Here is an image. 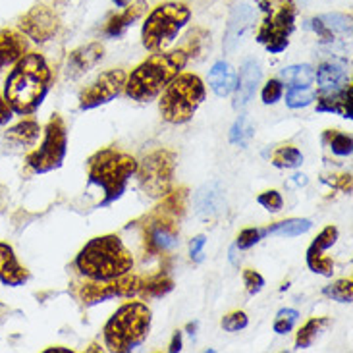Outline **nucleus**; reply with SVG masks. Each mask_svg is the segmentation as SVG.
I'll return each mask as SVG.
<instances>
[{"instance_id":"nucleus-1","label":"nucleus","mask_w":353,"mask_h":353,"mask_svg":"<svg viewBox=\"0 0 353 353\" xmlns=\"http://www.w3.org/2000/svg\"><path fill=\"white\" fill-rule=\"evenodd\" d=\"M52 83V72L39 52H28L14 64L4 83V99L12 112L29 116L37 112L47 99Z\"/></svg>"},{"instance_id":"nucleus-2","label":"nucleus","mask_w":353,"mask_h":353,"mask_svg":"<svg viewBox=\"0 0 353 353\" xmlns=\"http://www.w3.org/2000/svg\"><path fill=\"white\" fill-rule=\"evenodd\" d=\"M188 52L183 48L172 52H157L135 68L125 77V95L137 103H149L172 81L188 64Z\"/></svg>"},{"instance_id":"nucleus-3","label":"nucleus","mask_w":353,"mask_h":353,"mask_svg":"<svg viewBox=\"0 0 353 353\" xmlns=\"http://www.w3.org/2000/svg\"><path fill=\"white\" fill-rule=\"evenodd\" d=\"M76 267L85 278L110 280L134 268V255L128 251L122 239L108 234L85 243V248L77 253Z\"/></svg>"},{"instance_id":"nucleus-4","label":"nucleus","mask_w":353,"mask_h":353,"mask_svg":"<svg viewBox=\"0 0 353 353\" xmlns=\"http://www.w3.org/2000/svg\"><path fill=\"white\" fill-rule=\"evenodd\" d=\"M137 170V161L132 154L114 147L101 149L89 157L87 176L89 183L105 191V199L99 207H108L124 195L128 181Z\"/></svg>"},{"instance_id":"nucleus-5","label":"nucleus","mask_w":353,"mask_h":353,"mask_svg":"<svg viewBox=\"0 0 353 353\" xmlns=\"http://www.w3.org/2000/svg\"><path fill=\"white\" fill-rule=\"evenodd\" d=\"M151 319V309L141 301L124 303L103 328L106 347L116 353H130L137 350L149 336Z\"/></svg>"},{"instance_id":"nucleus-6","label":"nucleus","mask_w":353,"mask_h":353,"mask_svg":"<svg viewBox=\"0 0 353 353\" xmlns=\"http://www.w3.org/2000/svg\"><path fill=\"white\" fill-rule=\"evenodd\" d=\"M205 101V85L195 74H178L168 85L159 101V110L166 122L185 124L197 112Z\"/></svg>"},{"instance_id":"nucleus-7","label":"nucleus","mask_w":353,"mask_h":353,"mask_svg":"<svg viewBox=\"0 0 353 353\" xmlns=\"http://www.w3.org/2000/svg\"><path fill=\"white\" fill-rule=\"evenodd\" d=\"M191 10L185 2H164L147 16L141 29L143 47L151 52H163L172 45L181 29L190 23Z\"/></svg>"},{"instance_id":"nucleus-8","label":"nucleus","mask_w":353,"mask_h":353,"mask_svg":"<svg viewBox=\"0 0 353 353\" xmlns=\"http://www.w3.org/2000/svg\"><path fill=\"white\" fill-rule=\"evenodd\" d=\"M180 220V216H176L172 210L166 209L163 203L157 205L149 214H145L141 220L145 257L164 255L178 245Z\"/></svg>"},{"instance_id":"nucleus-9","label":"nucleus","mask_w":353,"mask_h":353,"mask_svg":"<svg viewBox=\"0 0 353 353\" xmlns=\"http://www.w3.org/2000/svg\"><path fill=\"white\" fill-rule=\"evenodd\" d=\"M68 153L66 122L60 114H54L45 125V137L33 153L28 154L26 163L37 174H47L62 166Z\"/></svg>"},{"instance_id":"nucleus-10","label":"nucleus","mask_w":353,"mask_h":353,"mask_svg":"<svg viewBox=\"0 0 353 353\" xmlns=\"http://www.w3.org/2000/svg\"><path fill=\"white\" fill-rule=\"evenodd\" d=\"M174 170H176V154L168 149H159L147 154L137 164V181L139 188L153 199H163L170 193L174 183Z\"/></svg>"},{"instance_id":"nucleus-11","label":"nucleus","mask_w":353,"mask_h":353,"mask_svg":"<svg viewBox=\"0 0 353 353\" xmlns=\"http://www.w3.org/2000/svg\"><path fill=\"white\" fill-rule=\"evenodd\" d=\"M265 12H267V18L259 28L257 41L261 45H265L270 54H278L286 50L290 35L296 29V4L294 0H284L280 2L276 12H272V4Z\"/></svg>"},{"instance_id":"nucleus-12","label":"nucleus","mask_w":353,"mask_h":353,"mask_svg":"<svg viewBox=\"0 0 353 353\" xmlns=\"http://www.w3.org/2000/svg\"><path fill=\"white\" fill-rule=\"evenodd\" d=\"M141 278L132 270L110 280H85L77 286L76 296L83 305H97L112 297H134L139 294Z\"/></svg>"},{"instance_id":"nucleus-13","label":"nucleus","mask_w":353,"mask_h":353,"mask_svg":"<svg viewBox=\"0 0 353 353\" xmlns=\"http://www.w3.org/2000/svg\"><path fill=\"white\" fill-rule=\"evenodd\" d=\"M125 72L122 68L106 70L89 87H85L79 95V108L81 110H91L97 106L106 105L114 101L116 97L124 91L125 85Z\"/></svg>"},{"instance_id":"nucleus-14","label":"nucleus","mask_w":353,"mask_h":353,"mask_svg":"<svg viewBox=\"0 0 353 353\" xmlns=\"http://www.w3.org/2000/svg\"><path fill=\"white\" fill-rule=\"evenodd\" d=\"M19 31L35 43H47L54 39L60 31V18L52 8L45 4H35L26 12L18 23Z\"/></svg>"},{"instance_id":"nucleus-15","label":"nucleus","mask_w":353,"mask_h":353,"mask_svg":"<svg viewBox=\"0 0 353 353\" xmlns=\"http://www.w3.org/2000/svg\"><path fill=\"white\" fill-rule=\"evenodd\" d=\"M261 66L255 60H245L239 68L238 79H236V101L234 108H245L251 103V99L255 97L257 85L261 83Z\"/></svg>"},{"instance_id":"nucleus-16","label":"nucleus","mask_w":353,"mask_h":353,"mask_svg":"<svg viewBox=\"0 0 353 353\" xmlns=\"http://www.w3.org/2000/svg\"><path fill=\"white\" fill-rule=\"evenodd\" d=\"M103 57H105V47L101 43H89V45L72 50L66 64L68 77L76 79V77L83 76L89 70H93L103 60Z\"/></svg>"},{"instance_id":"nucleus-17","label":"nucleus","mask_w":353,"mask_h":353,"mask_svg":"<svg viewBox=\"0 0 353 353\" xmlns=\"http://www.w3.org/2000/svg\"><path fill=\"white\" fill-rule=\"evenodd\" d=\"M195 209L201 219L210 220L216 219L222 214V210L226 209V197H224V190L220 188L219 181H210L205 183L197 195H195Z\"/></svg>"},{"instance_id":"nucleus-18","label":"nucleus","mask_w":353,"mask_h":353,"mask_svg":"<svg viewBox=\"0 0 353 353\" xmlns=\"http://www.w3.org/2000/svg\"><path fill=\"white\" fill-rule=\"evenodd\" d=\"M29 276V270L19 265L12 245L0 241V282L8 288H18L23 286Z\"/></svg>"},{"instance_id":"nucleus-19","label":"nucleus","mask_w":353,"mask_h":353,"mask_svg":"<svg viewBox=\"0 0 353 353\" xmlns=\"http://www.w3.org/2000/svg\"><path fill=\"white\" fill-rule=\"evenodd\" d=\"M315 77L319 81V87H321V93H334V91L350 83L347 64L340 62V60H330V62L321 64Z\"/></svg>"},{"instance_id":"nucleus-20","label":"nucleus","mask_w":353,"mask_h":353,"mask_svg":"<svg viewBox=\"0 0 353 353\" xmlns=\"http://www.w3.org/2000/svg\"><path fill=\"white\" fill-rule=\"evenodd\" d=\"M28 52V41L23 33L14 29H0V72L6 66L16 64Z\"/></svg>"},{"instance_id":"nucleus-21","label":"nucleus","mask_w":353,"mask_h":353,"mask_svg":"<svg viewBox=\"0 0 353 353\" xmlns=\"http://www.w3.org/2000/svg\"><path fill=\"white\" fill-rule=\"evenodd\" d=\"M352 81L338 89L334 93H321L316 97V110L319 112H334L342 118L352 120Z\"/></svg>"},{"instance_id":"nucleus-22","label":"nucleus","mask_w":353,"mask_h":353,"mask_svg":"<svg viewBox=\"0 0 353 353\" xmlns=\"http://www.w3.org/2000/svg\"><path fill=\"white\" fill-rule=\"evenodd\" d=\"M251 21H253V10L249 8L248 4L236 6L232 18H230L228 29H226V37H224V48L228 52H234L241 43V39L245 37L248 29L251 28Z\"/></svg>"},{"instance_id":"nucleus-23","label":"nucleus","mask_w":353,"mask_h":353,"mask_svg":"<svg viewBox=\"0 0 353 353\" xmlns=\"http://www.w3.org/2000/svg\"><path fill=\"white\" fill-rule=\"evenodd\" d=\"M145 12H147V2L145 0H135L134 4L128 6L122 14H116V16L108 19V23H106L105 28V35L106 37H120V35H124L125 29L132 28L135 21L143 16Z\"/></svg>"},{"instance_id":"nucleus-24","label":"nucleus","mask_w":353,"mask_h":353,"mask_svg":"<svg viewBox=\"0 0 353 353\" xmlns=\"http://www.w3.org/2000/svg\"><path fill=\"white\" fill-rule=\"evenodd\" d=\"M209 85L219 97H228L236 87V72L228 62L220 60L209 72Z\"/></svg>"},{"instance_id":"nucleus-25","label":"nucleus","mask_w":353,"mask_h":353,"mask_svg":"<svg viewBox=\"0 0 353 353\" xmlns=\"http://www.w3.org/2000/svg\"><path fill=\"white\" fill-rule=\"evenodd\" d=\"M39 135H41V125L35 120H21L19 124L10 128L4 134V139L16 147H29V145H35Z\"/></svg>"},{"instance_id":"nucleus-26","label":"nucleus","mask_w":353,"mask_h":353,"mask_svg":"<svg viewBox=\"0 0 353 353\" xmlns=\"http://www.w3.org/2000/svg\"><path fill=\"white\" fill-rule=\"evenodd\" d=\"M174 290V280L166 272H159L153 274L147 280H141V288H139V296L143 299H159V297L168 296Z\"/></svg>"},{"instance_id":"nucleus-27","label":"nucleus","mask_w":353,"mask_h":353,"mask_svg":"<svg viewBox=\"0 0 353 353\" xmlns=\"http://www.w3.org/2000/svg\"><path fill=\"white\" fill-rule=\"evenodd\" d=\"M313 228V222L309 219H288L282 222H276L272 226H268L265 232V236L272 234V236H286V238H297L301 234H307L309 230Z\"/></svg>"},{"instance_id":"nucleus-28","label":"nucleus","mask_w":353,"mask_h":353,"mask_svg":"<svg viewBox=\"0 0 353 353\" xmlns=\"http://www.w3.org/2000/svg\"><path fill=\"white\" fill-rule=\"evenodd\" d=\"M328 325H330V319H326V316H315V319L307 321L305 325L301 326V330L297 332L296 350H307V347H311L313 342L321 336V332H325V328Z\"/></svg>"},{"instance_id":"nucleus-29","label":"nucleus","mask_w":353,"mask_h":353,"mask_svg":"<svg viewBox=\"0 0 353 353\" xmlns=\"http://www.w3.org/2000/svg\"><path fill=\"white\" fill-rule=\"evenodd\" d=\"M280 77L290 87H309L315 81V70L309 64H296V66L284 68L280 72Z\"/></svg>"},{"instance_id":"nucleus-30","label":"nucleus","mask_w":353,"mask_h":353,"mask_svg":"<svg viewBox=\"0 0 353 353\" xmlns=\"http://www.w3.org/2000/svg\"><path fill=\"white\" fill-rule=\"evenodd\" d=\"M307 267L311 268L315 274L321 276H332L334 272V261L325 255V249H319L316 245H309L307 249Z\"/></svg>"},{"instance_id":"nucleus-31","label":"nucleus","mask_w":353,"mask_h":353,"mask_svg":"<svg viewBox=\"0 0 353 353\" xmlns=\"http://www.w3.org/2000/svg\"><path fill=\"white\" fill-rule=\"evenodd\" d=\"M323 141H325L330 149H332V153L338 154V157H350L352 154V135L342 134V132H338V130H326L325 135H323Z\"/></svg>"},{"instance_id":"nucleus-32","label":"nucleus","mask_w":353,"mask_h":353,"mask_svg":"<svg viewBox=\"0 0 353 353\" xmlns=\"http://www.w3.org/2000/svg\"><path fill=\"white\" fill-rule=\"evenodd\" d=\"M272 164L276 168H297L303 164V154L297 147H292V145L280 147L272 154Z\"/></svg>"},{"instance_id":"nucleus-33","label":"nucleus","mask_w":353,"mask_h":353,"mask_svg":"<svg viewBox=\"0 0 353 353\" xmlns=\"http://www.w3.org/2000/svg\"><path fill=\"white\" fill-rule=\"evenodd\" d=\"M323 294L330 299H334L338 303H352L353 299V282L352 278H342L336 280L334 284L326 286L323 290Z\"/></svg>"},{"instance_id":"nucleus-34","label":"nucleus","mask_w":353,"mask_h":353,"mask_svg":"<svg viewBox=\"0 0 353 353\" xmlns=\"http://www.w3.org/2000/svg\"><path fill=\"white\" fill-rule=\"evenodd\" d=\"M315 99V93L309 87H290L286 93V105L290 108H303L309 106Z\"/></svg>"},{"instance_id":"nucleus-35","label":"nucleus","mask_w":353,"mask_h":353,"mask_svg":"<svg viewBox=\"0 0 353 353\" xmlns=\"http://www.w3.org/2000/svg\"><path fill=\"white\" fill-rule=\"evenodd\" d=\"M251 137H253V128L249 124V120L245 116H239L234 128H232V132H230V141L239 145V147H245Z\"/></svg>"},{"instance_id":"nucleus-36","label":"nucleus","mask_w":353,"mask_h":353,"mask_svg":"<svg viewBox=\"0 0 353 353\" xmlns=\"http://www.w3.org/2000/svg\"><path fill=\"white\" fill-rule=\"evenodd\" d=\"M321 19L326 23V28L330 29L334 35L342 33V35H352V18L350 16H342V14H328V16H321Z\"/></svg>"},{"instance_id":"nucleus-37","label":"nucleus","mask_w":353,"mask_h":353,"mask_svg":"<svg viewBox=\"0 0 353 353\" xmlns=\"http://www.w3.org/2000/svg\"><path fill=\"white\" fill-rule=\"evenodd\" d=\"M297 313L296 309H282V311H278L276 319H274V332L276 334H288V332H292V328L297 323Z\"/></svg>"},{"instance_id":"nucleus-38","label":"nucleus","mask_w":353,"mask_h":353,"mask_svg":"<svg viewBox=\"0 0 353 353\" xmlns=\"http://www.w3.org/2000/svg\"><path fill=\"white\" fill-rule=\"evenodd\" d=\"M265 236V232L259 228H245L239 232L238 239H236V248L239 251H245V249H251L255 243L261 241V238Z\"/></svg>"},{"instance_id":"nucleus-39","label":"nucleus","mask_w":353,"mask_h":353,"mask_svg":"<svg viewBox=\"0 0 353 353\" xmlns=\"http://www.w3.org/2000/svg\"><path fill=\"white\" fill-rule=\"evenodd\" d=\"M282 93H284V83L280 79H268L267 85L263 87V103L265 105H274L282 99Z\"/></svg>"},{"instance_id":"nucleus-40","label":"nucleus","mask_w":353,"mask_h":353,"mask_svg":"<svg viewBox=\"0 0 353 353\" xmlns=\"http://www.w3.org/2000/svg\"><path fill=\"white\" fill-rule=\"evenodd\" d=\"M248 325L249 319L243 311H234V313H228V315L222 319V328L226 332H239V330H243Z\"/></svg>"},{"instance_id":"nucleus-41","label":"nucleus","mask_w":353,"mask_h":353,"mask_svg":"<svg viewBox=\"0 0 353 353\" xmlns=\"http://www.w3.org/2000/svg\"><path fill=\"white\" fill-rule=\"evenodd\" d=\"M257 203L263 205L267 210H270V212H278V210L282 209V205H284V199H282V195L276 190H270L261 193L257 197Z\"/></svg>"},{"instance_id":"nucleus-42","label":"nucleus","mask_w":353,"mask_h":353,"mask_svg":"<svg viewBox=\"0 0 353 353\" xmlns=\"http://www.w3.org/2000/svg\"><path fill=\"white\" fill-rule=\"evenodd\" d=\"M243 284L248 288V294L249 296H257L259 292L265 288V278L259 274L257 270H243Z\"/></svg>"},{"instance_id":"nucleus-43","label":"nucleus","mask_w":353,"mask_h":353,"mask_svg":"<svg viewBox=\"0 0 353 353\" xmlns=\"http://www.w3.org/2000/svg\"><path fill=\"white\" fill-rule=\"evenodd\" d=\"M311 28H313V31H315L316 35L321 37V43H332V41L336 39L334 33L326 28V23L321 18L311 19Z\"/></svg>"},{"instance_id":"nucleus-44","label":"nucleus","mask_w":353,"mask_h":353,"mask_svg":"<svg viewBox=\"0 0 353 353\" xmlns=\"http://www.w3.org/2000/svg\"><path fill=\"white\" fill-rule=\"evenodd\" d=\"M326 183L334 185L344 193H352V174H344V176H332V180H325Z\"/></svg>"},{"instance_id":"nucleus-45","label":"nucleus","mask_w":353,"mask_h":353,"mask_svg":"<svg viewBox=\"0 0 353 353\" xmlns=\"http://www.w3.org/2000/svg\"><path fill=\"white\" fill-rule=\"evenodd\" d=\"M205 243H207V238H205V236H197V238L191 241V243H190L191 259H195V261H201V253H203V248H205Z\"/></svg>"},{"instance_id":"nucleus-46","label":"nucleus","mask_w":353,"mask_h":353,"mask_svg":"<svg viewBox=\"0 0 353 353\" xmlns=\"http://www.w3.org/2000/svg\"><path fill=\"white\" fill-rule=\"evenodd\" d=\"M12 118V108L6 103V99L0 95V125H4Z\"/></svg>"},{"instance_id":"nucleus-47","label":"nucleus","mask_w":353,"mask_h":353,"mask_svg":"<svg viewBox=\"0 0 353 353\" xmlns=\"http://www.w3.org/2000/svg\"><path fill=\"white\" fill-rule=\"evenodd\" d=\"M168 352H170V353L181 352V332H180V330H178L176 334H174L172 342H170V347H168Z\"/></svg>"},{"instance_id":"nucleus-48","label":"nucleus","mask_w":353,"mask_h":353,"mask_svg":"<svg viewBox=\"0 0 353 353\" xmlns=\"http://www.w3.org/2000/svg\"><path fill=\"white\" fill-rule=\"evenodd\" d=\"M294 181H296L297 185H305L307 176H303V174H296V176H294Z\"/></svg>"},{"instance_id":"nucleus-49","label":"nucleus","mask_w":353,"mask_h":353,"mask_svg":"<svg viewBox=\"0 0 353 353\" xmlns=\"http://www.w3.org/2000/svg\"><path fill=\"white\" fill-rule=\"evenodd\" d=\"M45 352H47V353H50V352H64V353H70V352H72V350H68V347H60V345H57V347H47Z\"/></svg>"},{"instance_id":"nucleus-50","label":"nucleus","mask_w":353,"mask_h":353,"mask_svg":"<svg viewBox=\"0 0 353 353\" xmlns=\"http://www.w3.org/2000/svg\"><path fill=\"white\" fill-rule=\"evenodd\" d=\"M112 2H114L118 8H125V6H128V4H130L132 0H112Z\"/></svg>"},{"instance_id":"nucleus-51","label":"nucleus","mask_w":353,"mask_h":353,"mask_svg":"<svg viewBox=\"0 0 353 353\" xmlns=\"http://www.w3.org/2000/svg\"><path fill=\"white\" fill-rule=\"evenodd\" d=\"M195 328H197V323H190V325H188V330H190V334H193V332H195Z\"/></svg>"},{"instance_id":"nucleus-52","label":"nucleus","mask_w":353,"mask_h":353,"mask_svg":"<svg viewBox=\"0 0 353 353\" xmlns=\"http://www.w3.org/2000/svg\"><path fill=\"white\" fill-rule=\"evenodd\" d=\"M87 352H103V347H99L97 344H93L91 347H89V350H87Z\"/></svg>"},{"instance_id":"nucleus-53","label":"nucleus","mask_w":353,"mask_h":353,"mask_svg":"<svg viewBox=\"0 0 353 353\" xmlns=\"http://www.w3.org/2000/svg\"><path fill=\"white\" fill-rule=\"evenodd\" d=\"M52 2H64V0H52Z\"/></svg>"}]
</instances>
